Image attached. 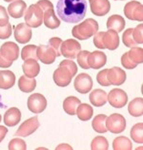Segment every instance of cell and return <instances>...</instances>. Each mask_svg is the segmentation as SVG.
I'll return each instance as SVG.
<instances>
[{
    "mask_svg": "<svg viewBox=\"0 0 143 150\" xmlns=\"http://www.w3.org/2000/svg\"><path fill=\"white\" fill-rule=\"evenodd\" d=\"M86 13V0H58L56 4V13L66 23L80 22L84 19Z\"/></svg>",
    "mask_w": 143,
    "mask_h": 150,
    "instance_id": "cell-1",
    "label": "cell"
},
{
    "mask_svg": "<svg viewBox=\"0 0 143 150\" xmlns=\"http://www.w3.org/2000/svg\"><path fill=\"white\" fill-rule=\"evenodd\" d=\"M98 31V24L93 18L86 19L81 24L74 26L72 30L73 36L79 40H87Z\"/></svg>",
    "mask_w": 143,
    "mask_h": 150,
    "instance_id": "cell-2",
    "label": "cell"
},
{
    "mask_svg": "<svg viewBox=\"0 0 143 150\" xmlns=\"http://www.w3.org/2000/svg\"><path fill=\"white\" fill-rule=\"evenodd\" d=\"M25 24L30 28H38L43 23V11L36 4H33L25 11Z\"/></svg>",
    "mask_w": 143,
    "mask_h": 150,
    "instance_id": "cell-3",
    "label": "cell"
},
{
    "mask_svg": "<svg viewBox=\"0 0 143 150\" xmlns=\"http://www.w3.org/2000/svg\"><path fill=\"white\" fill-rule=\"evenodd\" d=\"M106 128L110 132L117 134L124 131L126 128V120L124 116L118 113H114L106 119Z\"/></svg>",
    "mask_w": 143,
    "mask_h": 150,
    "instance_id": "cell-4",
    "label": "cell"
},
{
    "mask_svg": "<svg viewBox=\"0 0 143 150\" xmlns=\"http://www.w3.org/2000/svg\"><path fill=\"white\" fill-rule=\"evenodd\" d=\"M81 50V45L75 39H67L62 41L60 46V53L66 58L75 59L79 51Z\"/></svg>",
    "mask_w": 143,
    "mask_h": 150,
    "instance_id": "cell-5",
    "label": "cell"
},
{
    "mask_svg": "<svg viewBox=\"0 0 143 150\" xmlns=\"http://www.w3.org/2000/svg\"><path fill=\"white\" fill-rule=\"evenodd\" d=\"M107 102L114 108H121L126 105L128 102V95L124 90L120 88H114L107 95Z\"/></svg>",
    "mask_w": 143,
    "mask_h": 150,
    "instance_id": "cell-6",
    "label": "cell"
},
{
    "mask_svg": "<svg viewBox=\"0 0 143 150\" xmlns=\"http://www.w3.org/2000/svg\"><path fill=\"white\" fill-rule=\"evenodd\" d=\"M125 16L134 21L143 20V6L138 1H130L124 7Z\"/></svg>",
    "mask_w": 143,
    "mask_h": 150,
    "instance_id": "cell-7",
    "label": "cell"
},
{
    "mask_svg": "<svg viewBox=\"0 0 143 150\" xmlns=\"http://www.w3.org/2000/svg\"><path fill=\"white\" fill-rule=\"evenodd\" d=\"M28 108L33 113L38 114L43 112L47 108L46 98L40 93H34L28 98Z\"/></svg>",
    "mask_w": 143,
    "mask_h": 150,
    "instance_id": "cell-8",
    "label": "cell"
},
{
    "mask_svg": "<svg viewBox=\"0 0 143 150\" xmlns=\"http://www.w3.org/2000/svg\"><path fill=\"white\" fill-rule=\"evenodd\" d=\"M39 125H40V124H39L38 118L31 117L22 123V125L18 127L17 131L15 132V135L20 137H28L36 131Z\"/></svg>",
    "mask_w": 143,
    "mask_h": 150,
    "instance_id": "cell-9",
    "label": "cell"
},
{
    "mask_svg": "<svg viewBox=\"0 0 143 150\" xmlns=\"http://www.w3.org/2000/svg\"><path fill=\"white\" fill-rule=\"evenodd\" d=\"M74 88L77 92L81 94H86L90 92L93 88L92 77L87 73H80L74 80Z\"/></svg>",
    "mask_w": 143,
    "mask_h": 150,
    "instance_id": "cell-10",
    "label": "cell"
},
{
    "mask_svg": "<svg viewBox=\"0 0 143 150\" xmlns=\"http://www.w3.org/2000/svg\"><path fill=\"white\" fill-rule=\"evenodd\" d=\"M36 55L38 60H40V62L46 65L53 64L56 58V54H55L54 50L50 46L45 45H40L37 47Z\"/></svg>",
    "mask_w": 143,
    "mask_h": 150,
    "instance_id": "cell-11",
    "label": "cell"
},
{
    "mask_svg": "<svg viewBox=\"0 0 143 150\" xmlns=\"http://www.w3.org/2000/svg\"><path fill=\"white\" fill-rule=\"evenodd\" d=\"M31 30L25 23H19L14 27V39L20 44H26L31 39Z\"/></svg>",
    "mask_w": 143,
    "mask_h": 150,
    "instance_id": "cell-12",
    "label": "cell"
},
{
    "mask_svg": "<svg viewBox=\"0 0 143 150\" xmlns=\"http://www.w3.org/2000/svg\"><path fill=\"white\" fill-rule=\"evenodd\" d=\"M0 53L7 60L14 62L19 56V47L14 42H6L0 48Z\"/></svg>",
    "mask_w": 143,
    "mask_h": 150,
    "instance_id": "cell-13",
    "label": "cell"
},
{
    "mask_svg": "<svg viewBox=\"0 0 143 150\" xmlns=\"http://www.w3.org/2000/svg\"><path fill=\"white\" fill-rule=\"evenodd\" d=\"M91 11L95 16H104L111 10L109 0H89Z\"/></svg>",
    "mask_w": 143,
    "mask_h": 150,
    "instance_id": "cell-14",
    "label": "cell"
},
{
    "mask_svg": "<svg viewBox=\"0 0 143 150\" xmlns=\"http://www.w3.org/2000/svg\"><path fill=\"white\" fill-rule=\"evenodd\" d=\"M107 78L110 85L121 86L126 81V73L123 69L117 67H114L112 69H108L107 71Z\"/></svg>",
    "mask_w": 143,
    "mask_h": 150,
    "instance_id": "cell-15",
    "label": "cell"
},
{
    "mask_svg": "<svg viewBox=\"0 0 143 150\" xmlns=\"http://www.w3.org/2000/svg\"><path fill=\"white\" fill-rule=\"evenodd\" d=\"M106 62V54L100 50H94V52H90L88 55V64L90 66V69H99L105 66Z\"/></svg>",
    "mask_w": 143,
    "mask_h": 150,
    "instance_id": "cell-16",
    "label": "cell"
},
{
    "mask_svg": "<svg viewBox=\"0 0 143 150\" xmlns=\"http://www.w3.org/2000/svg\"><path fill=\"white\" fill-rule=\"evenodd\" d=\"M53 77L55 85H57L58 86H69L72 82V78H73L68 70L62 67H58V69L54 70Z\"/></svg>",
    "mask_w": 143,
    "mask_h": 150,
    "instance_id": "cell-17",
    "label": "cell"
},
{
    "mask_svg": "<svg viewBox=\"0 0 143 150\" xmlns=\"http://www.w3.org/2000/svg\"><path fill=\"white\" fill-rule=\"evenodd\" d=\"M103 45L105 49L110 50H114L119 46V36L116 30H109L108 31L103 33Z\"/></svg>",
    "mask_w": 143,
    "mask_h": 150,
    "instance_id": "cell-18",
    "label": "cell"
},
{
    "mask_svg": "<svg viewBox=\"0 0 143 150\" xmlns=\"http://www.w3.org/2000/svg\"><path fill=\"white\" fill-rule=\"evenodd\" d=\"M27 9V4L25 1L22 0H14L11 3H10L9 7H8V13H9L10 16L13 18H20L24 16Z\"/></svg>",
    "mask_w": 143,
    "mask_h": 150,
    "instance_id": "cell-19",
    "label": "cell"
},
{
    "mask_svg": "<svg viewBox=\"0 0 143 150\" xmlns=\"http://www.w3.org/2000/svg\"><path fill=\"white\" fill-rule=\"evenodd\" d=\"M21 120V112L17 108H11L4 114V124L7 126L16 125Z\"/></svg>",
    "mask_w": 143,
    "mask_h": 150,
    "instance_id": "cell-20",
    "label": "cell"
},
{
    "mask_svg": "<svg viewBox=\"0 0 143 150\" xmlns=\"http://www.w3.org/2000/svg\"><path fill=\"white\" fill-rule=\"evenodd\" d=\"M22 69L25 76L34 78L40 72V66L36 60H27L22 65Z\"/></svg>",
    "mask_w": 143,
    "mask_h": 150,
    "instance_id": "cell-21",
    "label": "cell"
},
{
    "mask_svg": "<svg viewBox=\"0 0 143 150\" xmlns=\"http://www.w3.org/2000/svg\"><path fill=\"white\" fill-rule=\"evenodd\" d=\"M89 100L94 106L100 108L107 103V93L102 89H94L89 96Z\"/></svg>",
    "mask_w": 143,
    "mask_h": 150,
    "instance_id": "cell-22",
    "label": "cell"
},
{
    "mask_svg": "<svg viewBox=\"0 0 143 150\" xmlns=\"http://www.w3.org/2000/svg\"><path fill=\"white\" fill-rule=\"evenodd\" d=\"M15 84V75L11 70H0V88L9 89Z\"/></svg>",
    "mask_w": 143,
    "mask_h": 150,
    "instance_id": "cell-23",
    "label": "cell"
},
{
    "mask_svg": "<svg viewBox=\"0 0 143 150\" xmlns=\"http://www.w3.org/2000/svg\"><path fill=\"white\" fill-rule=\"evenodd\" d=\"M43 22L47 28L51 30H54L60 26V20L55 16L54 9H49L43 13Z\"/></svg>",
    "mask_w": 143,
    "mask_h": 150,
    "instance_id": "cell-24",
    "label": "cell"
},
{
    "mask_svg": "<svg viewBox=\"0 0 143 150\" xmlns=\"http://www.w3.org/2000/svg\"><path fill=\"white\" fill-rule=\"evenodd\" d=\"M126 25V22L124 20V18L118 14H114L112 16H110L109 19L107 20V28L109 30H116L117 33L122 31L124 30V27Z\"/></svg>",
    "mask_w": 143,
    "mask_h": 150,
    "instance_id": "cell-25",
    "label": "cell"
},
{
    "mask_svg": "<svg viewBox=\"0 0 143 150\" xmlns=\"http://www.w3.org/2000/svg\"><path fill=\"white\" fill-rule=\"evenodd\" d=\"M18 88L22 92H33L36 88V80L34 78H29L23 75L18 80Z\"/></svg>",
    "mask_w": 143,
    "mask_h": 150,
    "instance_id": "cell-26",
    "label": "cell"
},
{
    "mask_svg": "<svg viewBox=\"0 0 143 150\" xmlns=\"http://www.w3.org/2000/svg\"><path fill=\"white\" fill-rule=\"evenodd\" d=\"M81 104V101L75 96H69L63 102V109L69 115H75L77 106Z\"/></svg>",
    "mask_w": 143,
    "mask_h": 150,
    "instance_id": "cell-27",
    "label": "cell"
},
{
    "mask_svg": "<svg viewBox=\"0 0 143 150\" xmlns=\"http://www.w3.org/2000/svg\"><path fill=\"white\" fill-rule=\"evenodd\" d=\"M75 114L81 121H89L93 117L94 108L88 104H80L77 108Z\"/></svg>",
    "mask_w": 143,
    "mask_h": 150,
    "instance_id": "cell-28",
    "label": "cell"
},
{
    "mask_svg": "<svg viewBox=\"0 0 143 150\" xmlns=\"http://www.w3.org/2000/svg\"><path fill=\"white\" fill-rule=\"evenodd\" d=\"M128 111L134 117H140L143 115V99L136 98L129 104Z\"/></svg>",
    "mask_w": 143,
    "mask_h": 150,
    "instance_id": "cell-29",
    "label": "cell"
},
{
    "mask_svg": "<svg viewBox=\"0 0 143 150\" xmlns=\"http://www.w3.org/2000/svg\"><path fill=\"white\" fill-rule=\"evenodd\" d=\"M113 148L114 150H132L133 144L129 138L125 136H120L114 140Z\"/></svg>",
    "mask_w": 143,
    "mask_h": 150,
    "instance_id": "cell-30",
    "label": "cell"
},
{
    "mask_svg": "<svg viewBox=\"0 0 143 150\" xmlns=\"http://www.w3.org/2000/svg\"><path fill=\"white\" fill-rule=\"evenodd\" d=\"M106 119L107 116L104 114H99L97 115L93 120L92 126L94 130L98 133H106L108 130L106 128Z\"/></svg>",
    "mask_w": 143,
    "mask_h": 150,
    "instance_id": "cell-31",
    "label": "cell"
},
{
    "mask_svg": "<svg viewBox=\"0 0 143 150\" xmlns=\"http://www.w3.org/2000/svg\"><path fill=\"white\" fill-rule=\"evenodd\" d=\"M36 50H37V46H35V45H28L26 47H24L21 51V58L24 61H27V60L37 61Z\"/></svg>",
    "mask_w": 143,
    "mask_h": 150,
    "instance_id": "cell-32",
    "label": "cell"
},
{
    "mask_svg": "<svg viewBox=\"0 0 143 150\" xmlns=\"http://www.w3.org/2000/svg\"><path fill=\"white\" fill-rule=\"evenodd\" d=\"M131 138L137 144L143 143V124L138 123L134 125L130 131Z\"/></svg>",
    "mask_w": 143,
    "mask_h": 150,
    "instance_id": "cell-33",
    "label": "cell"
},
{
    "mask_svg": "<svg viewBox=\"0 0 143 150\" xmlns=\"http://www.w3.org/2000/svg\"><path fill=\"white\" fill-rule=\"evenodd\" d=\"M129 58L136 64H142L143 63V49L138 47H133L128 51Z\"/></svg>",
    "mask_w": 143,
    "mask_h": 150,
    "instance_id": "cell-34",
    "label": "cell"
},
{
    "mask_svg": "<svg viewBox=\"0 0 143 150\" xmlns=\"http://www.w3.org/2000/svg\"><path fill=\"white\" fill-rule=\"evenodd\" d=\"M91 148L93 150H107L109 148V143L105 137L97 136L92 141Z\"/></svg>",
    "mask_w": 143,
    "mask_h": 150,
    "instance_id": "cell-35",
    "label": "cell"
},
{
    "mask_svg": "<svg viewBox=\"0 0 143 150\" xmlns=\"http://www.w3.org/2000/svg\"><path fill=\"white\" fill-rule=\"evenodd\" d=\"M122 41L123 44L125 45L127 48H133V47H137V42L134 40L133 37V29H127L124 33L122 35Z\"/></svg>",
    "mask_w": 143,
    "mask_h": 150,
    "instance_id": "cell-36",
    "label": "cell"
},
{
    "mask_svg": "<svg viewBox=\"0 0 143 150\" xmlns=\"http://www.w3.org/2000/svg\"><path fill=\"white\" fill-rule=\"evenodd\" d=\"M90 53V51L88 50H80L77 54V62L78 66L80 67L83 69H89L90 66L88 64V55Z\"/></svg>",
    "mask_w": 143,
    "mask_h": 150,
    "instance_id": "cell-37",
    "label": "cell"
},
{
    "mask_svg": "<svg viewBox=\"0 0 143 150\" xmlns=\"http://www.w3.org/2000/svg\"><path fill=\"white\" fill-rule=\"evenodd\" d=\"M8 148L10 150H26L27 144L24 140L19 139V138H14L9 143Z\"/></svg>",
    "mask_w": 143,
    "mask_h": 150,
    "instance_id": "cell-38",
    "label": "cell"
},
{
    "mask_svg": "<svg viewBox=\"0 0 143 150\" xmlns=\"http://www.w3.org/2000/svg\"><path fill=\"white\" fill-rule=\"evenodd\" d=\"M59 67L65 68L71 73V75L73 77L77 72V66L74 61H72V60H63V61H61L60 64H59Z\"/></svg>",
    "mask_w": 143,
    "mask_h": 150,
    "instance_id": "cell-39",
    "label": "cell"
},
{
    "mask_svg": "<svg viewBox=\"0 0 143 150\" xmlns=\"http://www.w3.org/2000/svg\"><path fill=\"white\" fill-rule=\"evenodd\" d=\"M61 43H62V40L59 37H53L49 40V46L54 50L55 54H56V57L61 56V53H60Z\"/></svg>",
    "mask_w": 143,
    "mask_h": 150,
    "instance_id": "cell-40",
    "label": "cell"
},
{
    "mask_svg": "<svg viewBox=\"0 0 143 150\" xmlns=\"http://www.w3.org/2000/svg\"><path fill=\"white\" fill-rule=\"evenodd\" d=\"M143 25H137L134 29H133V37L137 44H142L143 43Z\"/></svg>",
    "mask_w": 143,
    "mask_h": 150,
    "instance_id": "cell-41",
    "label": "cell"
},
{
    "mask_svg": "<svg viewBox=\"0 0 143 150\" xmlns=\"http://www.w3.org/2000/svg\"><path fill=\"white\" fill-rule=\"evenodd\" d=\"M121 64L127 69H134L137 68V64H136L134 62H133L128 56V52H125L122 55L121 57Z\"/></svg>",
    "mask_w": 143,
    "mask_h": 150,
    "instance_id": "cell-42",
    "label": "cell"
},
{
    "mask_svg": "<svg viewBox=\"0 0 143 150\" xmlns=\"http://www.w3.org/2000/svg\"><path fill=\"white\" fill-rule=\"evenodd\" d=\"M107 71H108V69H103L101 71H99L97 76V80L99 85H101L103 86H111L110 83L108 81V78H107Z\"/></svg>",
    "mask_w": 143,
    "mask_h": 150,
    "instance_id": "cell-43",
    "label": "cell"
},
{
    "mask_svg": "<svg viewBox=\"0 0 143 150\" xmlns=\"http://www.w3.org/2000/svg\"><path fill=\"white\" fill-rule=\"evenodd\" d=\"M11 30L13 27L8 23L4 26H0V39H8L11 35Z\"/></svg>",
    "mask_w": 143,
    "mask_h": 150,
    "instance_id": "cell-44",
    "label": "cell"
},
{
    "mask_svg": "<svg viewBox=\"0 0 143 150\" xmlns=\"http://www.w3.org/2000/svg\"><path fill=\"white\" fill-rule=\"evenodd\" d=\"M103 33H104V31H98L94 36V45L97 47V49H101V50L105 49L104 45H103V39H102Z\"/></svg>",
    "mask_w": 143,
    "mask_h": 150,
    "instance_id": "cell-45",
    "label": "cell"
},
{
    "mask_svg": "<svg viewBox=\"0 0 143 150\" xmlns=\"http://www.w3.org/2000/svg\"><path fill=\"white\" fill-rule=\"evenodd\" d=\"M9 23V15L6 9L3 6H0V26H4Z\"/></svg>",
    "mask_w": 143,
    "mask_h": 150,
    "instance_id": "cell-46",
    "label": "cell"
},
{
    "mask_svg": "<svg viewBox=\"0 0 143 150\" xmlns=\"http://www.w3.org/2000/svg\"><path fill=\"white\" fill-rule=\"evenodd\" d=\"M36 5L40 7V9L43 11V13L49 9H54L53 3L49 1V0H39V1H37Z\"/></svg>",
    "mask_w": 143,
    "mask_h": 150,
    "instance_id": "cell-47",
    "label": "cell"
},
{
    "mask_svg": "<svg viewBox=\"0 0 143 150\" xmlns=\"http://www.w3.org/2000/svg\"><path fill=\"white\" fill-rule=\"evenodd\" d=\"M11 65H13V62L7 60V59H5L1 55V53H0V68L7 69V68H10Z\"/></svg>",
    "mask_w": 143,
    "mask_h": 150,
    "instance_id": "cell-48",
    "label": "cell"
},
{
    "mask_svg": "<svg viewBox=\"0 0 143 150\" xmlns=\"http://www.w3.org/2000/svg\"><path fill=\"white\" fill-rule=\"evenodd\" d=\"M8 133V129L7 127H5V126L3 125H0V143L4 140V138L6 137Z\"/></svg>",
    "mask_w": 143,
    "mask_h": 150,
    "instance_id": "cell-49",
    "label": "cell"
},
{
    "mask_svg": "<svg viewBox=\"0 0 143 150\" xmlns=\"http://www.w3.org/2000/svg\"><path fill=\"white\" fill-rule=\"evenodd\" d=\"M64 148H67V149H73V147L72 146H70L69 144H60L59 146H57L56 147V149L58 150V149H64Z\"/></svg>",
    "mask_w": 143,
    "mask_h": 150,
    "instance_id": "cell-50",
    "label": "cell"
},
{
    "mask_svg": "<svg viewBox=\"0 0 143 150\" xmlns=\"http://www.w3.org/2000/svg\"><path fill=\"white\" fill-rule=\"evenodd\" d=\"M5 2H11V1H14V0H4Z\"/></svg>",
    "mask_w": 143,
    "mask_h": 150,
    "instance_id": "cell-51",
    "label": "cell"
},
{
    "mask_svg": "<svg viewBox=\"0 0 143 150\" xmlns=\"http://www.w3.org/2000/svg\"><path fill=\"white\" fill-rule=\"evenodd\" d=\"M1 119H2V118H1V115H0V123H1Z\"/></svg>",
    "mask_w": 143,
    "mask_h": 150,
    "instance_id": "cell-52",
    "label": "cell"
},
{
    "mask_svg": "<svg viewBox=\"0 0 143 150\" xmlns=\"http://www.w3.org/2000/svg\"><path fill=\"white\" fill-rule=\"evenodd\" d=\"M120 1H125V0H120Z\"/></svg>",
    "mask_w": 143,
    "mask_h": 150,
    "instance_id": "cell-53",
    "label": "cell"
}]
</instances>
